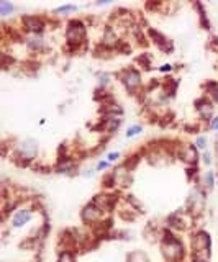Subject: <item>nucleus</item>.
Instances as JSON below:
<instances>
[{
  "instance_id": "nucleus-1",
  "label": "nucleus",
  "mask_w": 218,
  "mask_h": 262,
  "mask_svg": "<svg viewBox=\"0 0 218 262\" xmlns=\"http://www.w3.org/2000/svg\"><path fill=\"white\" fill-rule=\"evenodd\" d=\"M23 21H25V25L28 26V30H33V31H41L43 30V21L35 18V17H25Z\"/></svg>"
},
{
  "instance_id": "nucleus-2",
  "label": "nucleus",
  "mask_w": 218,
  "mask_h": 262,
  "mask_svg": "<svg viewBox=\"0 0 218 262\" xmlns=\"http://www.w3.org/2000/svg\"><path fill=\"white\" fill-rule=\"evenodd\" d=\"M28 218H30V211H28V210H21V211L17 213L15 218H13V225H15V226H21L23 223H26Z\"/></svg>"
},
{
  "instance_id": "nucleus-3",
  "label": "nucleus",
  "mask_w": 218,
  "mask_h": 262,
  "mask_svg": "<svg viewBox=\"0 0 218 262\" xmlns=\"http://www.w3.org/2000/svg\"><path fill=\"white\" fill-rule=\"evenodd\" d=\"M140 133H141V126H131L130 130H128L126 136H128V138H131V136H136V135H140Z\"/></svg>"
},
{
  "instance_id": "nucleus-4",
  "label": "nucleus",
  "mask_w": 218,
  "mask_h": 262,
  "mask_svg": "<svg viewBox=\"0 0 218 262\" xmlns=\"http://www.w3.org/2000/svg\"><path fill=\"white\" fill-rule=\"evenodd\" d=\"M59 262H72V257H71V254H63Z\"/></svg>"
},
{
  "instance_id": "nucleus-5",
  "label": "nucleus",
  "mask_w": 218,
  "mask_h": 262,
  "mask_svg": "<svg viewBox=\"0 0 218 262\" xmlns=\"http://www.w3.org/2000/svg\"><path fill=\"white\" fill-rule=\"evenodd\" d=\"M69 10H75V7H74V5H66V7H61V8H58L56 12H69Z\"/></svg>"
},
{
  "instance_id": "nucleus-6",
  "label": "nucleus",
  "mask_w": 218,
  "mask_h": 262,
  "mask_svg": "<svg viewBox=\"0 0 218 262\" xmlns=\"http://www.w3.org/2000/svg\"><path fill=\"white\" fill-rule=\"evenodd\" d=\"M197 147H200V149L205 147V138H198L197 139Z\"/></svg>"
},
{
  "instance_id": "nucleus-7",
  "label": "nucleus",
  "mask_w": 218,
  "mask_h": 262,
  "mask_svg": "<svg viewBox=\"0 0 218 262\" xmlns=\"http://www.w3.org/2000/svg\"><path fill=\"white\" fill-rule=\"evenodd\" d=\"M118 157H120L118 152H112V154H108V161H117Z\"/></svg>"
},
{
  "instance_id": "nucleus-8",
  "label": "nucleus",
  "mask_w": 218,
  "mask_h": 262,
  "mask_svg": "<svg viewBox=\"0 0 218 262\" xmlns=\"http://www.w3.org/2000/svg\"><path fill=\"white\" fill-rule=\"evenodd\" d=\"M107 165H108V161H102V162L100 164H98V170H100V169H103V167H107Z\"/></svg>"
},
{
  "instance_id": "nucleus-9",
  "label": "nucleus",
  "mask_w": 218,
  "mask_h": 262,
  "mask_svg": "<svg viewBox=\"0 0 218 262\" xmlns=\"http://www.w3.org/2000/svg\"><path fill=\"white\" fill-rule=\"evenodd\" d=\"M216 126H218V118H215V121L210 125V128H216Z\"/></svg>"
},
{
  "instance_id": "nucleus-10",
  "label": "nucleus",
  "mask_w": 218,
  "mask_h": 262,
  "mask_svg": "<svg viewBox=\"0 0 218 262\" xmlns=\"http://www.w3.org/2000/svg\"><path fill=\"white\" fill-rule=\"evenodd\" d=\"M169 69H170L169 64H164V67H161V70H169Z\"/></svg>"
}]
</instances>
